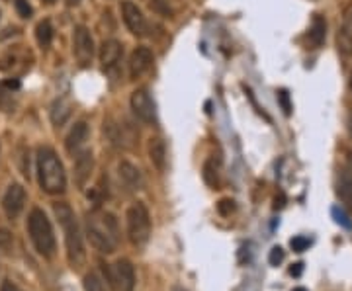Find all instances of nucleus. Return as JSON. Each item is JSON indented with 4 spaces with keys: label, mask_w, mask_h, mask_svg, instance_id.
I'll list each match as a JSON object with an SVG mask.
<instances>
[{
    "label": "nucleus",
    "mask_w": 352,
    "mask_h": 291,
    "mask_svg": "<svg viewBox=\"0 0 352 291\" xmlns=\"http://www.w3.org/2000/svg\"><path fill=\"white\" fill-rule=\"evenodd\" d=\"M87 237L90 244L102 254H112L120 244V225L118 219L104 209L88 211L85 219Z\"/></svg>",
    "instance_id": "obj_1"
},
{
    "label": "nucleus",
    "mask_w": 352,
    "mask_h": 291,
    "mask_svg": "<svg viewBox=\"0 0 352 291\" xmlns=\"http://www.w3.org/2000/svg\"><path fill=\"white\" fill-rule=\"evenodd\" d=\"M53 211L59 219L61 227L65 233V244H67V256L71 266L78 268L85 264L87 260V253H85V244H82V235H80V227L76 223L75 211L71 209L69 203H53Z\"/></svg>",
    "instance_id": "obj_2"
},
{
    "label": "nucleus",
    "mask_w": 352,
    "mask_h": 291,
    "mask_svg": "<svg viewBox=\"0 0 352 291\" xmlns=\"http://www.w3.org/2000/svg\"><path fill=\"white\" fill-rule=\"evenodd\" d=\"M38 180L41 190L51 196L63 194L67 190V174L59 156L47 147H41L38 151Z\"/></svg>",
    "instance_id": "obj_3"
},
{
    "label": "nucleus",
    "mask_w": 352,
    "mask_h": 291,
    "mask_svg": "<svg viewBox=\"0 0 352 291\" xmlns=\"http://www.w3.org/2000/svg\"><path fill=\"white\" fill-rule=\"evenodd\" d=\"M28 233L30 239L34 242L36 251H38L43 258H53L55 251H57V241H55V233L51 227V221L41 209H32L30 219H28Z\"/></svg>",
    "instance_id": "obj_4"
},
{
    "label": "nucleus",
    "mask_w": 352,
    "mask_h": 291,
    "mask_svg": "<svg viewBox=\"0 0 352 291\" xmlns=\"http://www.w3.org/2000/svg\"><path fill=\"white\" fill-rule=\"evenodd\" d=\"M127 237L133 246H143L147 244L151 237V216L149 209L143 202L133 203L126 213Z\"/></svg>",
    "instance_id": "obj_5"
},
{
    "label": "nucleus",
    "mask_w": 352,
    "mask_h": 291,
    "mask_svg": "<svg viewBox=\"0 0 352 291\" xmlns=\"http://www.w3.org/2000/svg\"><path fill=\"white\" fill-rule=\"evenodd\" d=\"M104 274L113 291H133L135 288V272L131 262L126 258H120L113 264L104 266Z\"/></svg>",
    "instance_id": "obj_6"
},
{
    "label": "nucleus",
    "mask_w": 352,
    "mask_h": 291,
    "mask_svg": "<svg viewBox=\"0 0 352 291\" xmlns=\"http://www.w3.org/2000/svg\"><path fill=\"white\" fill-rule=\"evenodd\" d=\"M131 110L143 124H149V126L157 124V106L153 102L149 90L138 89L131 94Z\"/></svg>",
    "instance_id": "obj_7"
},
{
    "label": "nucleus",
    "mask_w": 352,
    "mask_h": 291,
    "mask_svg": "<svg viewBox=\"0 0 352 291\" xmlns=\"http://www.w3.org/2000/svg\"><path fill=\"white\" fill-rule=\"evenodd\" d=\"M75 47V57H76V63L80 69H87L92 63V57H94V39L90 36V32H88L85 25H78L75 30V43H73Z\"/></svg>",
    "instance_id": "obj_8"
},
{
    "label": "nucleus",
    "mask_w": 352,
    "mask_h": 291,
    "mask_svg": "<svg viewBox=\"0 0 352 291\" xmlns=\"http://www.w3.org/2000/svg\"><path fill=\"white\" fill-rule=\"evenodd\" d=\"M122 16H124V22L133 36L141 38L147 34V22H145V16H143L138 4H133L131 0H124L122 2Z\"/></svg>",
    "instance_id": "obj_9"
},
{
    "label": "nucleus",
    "mask_w": 352,
    "mask_h": 291,
    "mask_svg": "<svg viewBox=\"0 0 352 291\" xmlns=\"http://www.w3.org/2000/svg\"><path fill=\"white\" fill-rule=\"evenodd\" d=\"M25 205V190L20 186V184H10L8 190L2 198V209L4 213L10 217V219H16V217L22 213Z\"/></svg>",
    "instance_id": "obj_10"
},
{
    "label": "nucleus",
    "mask_w": 352,
    "mask_h": 291,
    "mask_svg": "<svg viewBox=\"0 0 352 291\" xmlns=\"http://www.w3.org/2000/svg\"><path fill=\"white\" fill-rule=\"evenodd\" d=\"M118 176H120V182L127 191L143 190V176H141V172L135 165L122 161L118 165Z\"/></svg>",
    "instance_id": "obj_11"
},
{
    "label": "nucleus",
    "mask_w": 352,
    "mask_h": 291,
    "mask_svg": "<svg viewBox=\"0 0 352 291\" xmlns=\"http://www.w3.org/2000/svg\"><path fill=\"white\" fill-rule=\"evenodd\" d=\"M153 65V51L149 47H138L129 57V76L139 78L143 76Z\"/></svg>",
    "instance_id": "obj_12"
},
{
    "label": "nucleus",
    "mask_w": 352,
    "mask_h": 291,
    "mask_svg": "<svg viewBox=\"0 0 352 291\" xmlns=\"http://www.w3.org/2000/svg\"><path fill=\"white\" fill-rule=\"evenodd\" d=\"M88 135H90V129H88L87 121L75 124V127L69 131V135L65 139V149H67V152L76 156L80 152V149H82V145L88 141Z\"/></svg>",
    "instance_id": "obj_13"
},
{
    "label": "nucleus",
    "mask_w": 352,
    "mask_h": 291,
    "mask_svg": "<svg viewBox=\"0 0 352 291\" xmlns=\"http://www.w3.org/2000/svg\"><path fill=\"white\" fill-rule=\"evenodd\" d=\"M337 196L342 205L352 213V161L340 168L337 180Z\"/></svg>",
    "instance_id": "obj_14"
},
{
    "label": "nucleus",
    "mask_w": 352,
    "mask_h": 291,
    "mask_svg": "<svg viewBox=\"0 0 352 291\" xmlns=\"http://www.w3.org/2000/svg\"><path fill=\"white\" fill-rule=\"evenodd\" d=\"M104 133H108V139L116 147H131L133 143V133H129V126L127 124H113L112 119L108 124H104Z\"/></svg>",
    "instance_id": "obj_15"
},
{
    "label": "nucleus",
    "mask_w": 352,
    "mask_h": 291,
    "mask_svg": "<svg viewBox=\"0 0 352 291\" xmlns=\"http://www.w3.org/2000/svg\"><path fill=\"white\" fill-rule=\"evenodd\" d=\"M122 55H124V47H122V43H120L118 39H106L100 47L102 69H104V71H108V69L116 67V65L120 63Z\"/></svg>",
    "instance_id": "obj_16"
},
{
    "label": "nucleus",
    "mask_w": 352,
    "mask_h": 291,
    "mask_svg": "<svg viewBox=\"0 0 352 291\" xmlns=\"http://www.w3.org/2000/svg\"><path fill=\"white\" fill-rule=\"evenodd\" d=\"M92 168H94V159H92V151H82L76 154L75 161V180L78 188H85L87 182L90 180L92 174Z\"/></svg>",
    "instance_id": "obj_17"
},
{
    "label": "nucleus",
    "mask_w": 352,
    "mask_h": 291,
    "mask_svg": "<svg viewBox=\"0 0 352 291\" xmlns=\"http://www.w3.org/2000/svg\"><path fill=\"white\" fill-rule=\"evenodd\" d=\"M147 151H149V159H151L153 166L159 170V172H164L166 170V145L161 137H151L149 139V145H147Z\"/></svg>",
    "instance_id": "obj_18"
},
{
    "label": "nucleus",
    "mask_w": 352,
    "mask_h": 291,
    "mask_svg": "<svg viewBox=\"0 0 352 291\" xmlns=\"http://www.w3.org/2000/svg\"><path fill=\"white\" fill-rule=\"evenodd\" d=\"M71 112H73L71 110V104L65 100V98H59V100L53 102V106H51V121H53V126L63 127L69 121Z\"/></svg>",
    "instance_id": "obj_19"
},
{
    "label": "nucleus",
    "mask_w": 352,
    "mask_h": 291,
    "mask_svg": "<svg viewBox=\"0 0 352 291\" xmlns=\"http://www.w3.org/2000/svg\"><path fill=\"white\" fill-rule=\"evenodd\" d=\"M219 176H221V165H219V159L215 161L214 156L212 159H208L206 161V165H204V180H206V184L208 186H212V188H219Z\"/></svg>",
    "instance_id": "obj_20"
},
{
    "label": "nucleus",
    "mask_w": 352,
    "mask_h": 291,
    "mask_svg": "<svg viewBox=\"0 0 352 291\" xmlns=\"http://www.w3.org/2000/svg\"><path fill=\"white\" fill-rule=\"evenodd\" d=\"M325 32H327L325 20H323L321 16H315L314 25H311V30H309V41H311L314 47H319V45L325 41Z\"/></svg>",
    "instance_id": "obj_21"
},
{
    "label": "nucleus",
    "mask_w": 352,
    "mask_h": 291,
    "mask_svg": "<svg viewBox=\"0 0 352 291\" xmlns=\"http://www.w3.org/2000/svg\"><path fill=\"white\" fill-rule=\"evenodd\" d=\"M337 49H339V53L344 59L352 57V32L349 27H340L339 30V34H337Z\"/></svg>",
    "instance_id": "obj_22"
},
{
    "label": "nucleus",
    "mask_w": 352,
    "mask_h": 291,
    "mask_svg": "<svg viewBox=\"0 0 352 291\" xmlns=\"http://www.w3.org/2000/svg\"><path fill=\"white\" fill-rule=\"evenodd\" d=\"M36 38H38V43L41 47H47L53 39V27H51L50 20H43L39 22L38 27H36Z\"/></svg>",
    "instance_id": "obj_23"
},
{
    "label": "nucleus",
    "mask_w": 352,
    "mask_h": 291,
    "mask_svg": "<svg viewBox=\"0 0 352 291\" xmlns=\"http://www.w3.org/2000/svg\"><path fill=\"white\" fill-rule=\"evenodd\" d=\"M0 108L4 112H12V92L6 89L4 84H0Z\"/></svg>",
    "instance_id": "obj_24"
},
{
    "label": "nucleus",
    "mask_w": 352,
    "mask_h": 291,
    "mask_svg": "<svg viewBox=\"0 0 352 291\" xmlns=\"http://www.w3.org/2000/svg\"><path fill=\"white\" fill-rule=\"evenodd\" d=\"M12 244H14L12 233H10V231H6V229H0V251H2V253H10Z\"/></svg>",
    "instance_id": "obj_25"
},
{
    "label": "nucleus",
    "mask_w": 352,
    "mask_h": 291,
    "mask_svg": "<svg viewBox=\"0 0 352 291\" xmlns=\"http://www.w3.org/2000/svg\"><path fill=\"white\" fill-rule=\"evenodd\" d=\"M85 291H104L102 281L98 279L96 274H88L87 278H85Z\"/></svg>",
    "instance_id": "obj_26"
},
{
    "label": "nucleus",
    "mask_w": 352,
    "mask_h": 291,
    "mask_svg": "<svg viewBox=\"0 0 352 291\" xmlns=\"http://www.w3.org/2000/svg\"><path fill=\"white\" fill-rule=\"evenodd\" d=\"M289 244H292V248H294L296 253H303V251L311 244V241H309L307 237H294V239L289 241Z\"/></svg>",
    "instance_id": "obj_27"
},
{
    "label": "nucleus",
    "mask_w": 352,
    "mask_h": 291,
    "mask_svg": "<svg viewBox=\"0 0 352 291\" xmlns=\"http://www.w3.org/2000/svg\"><path fill=\"white\" fill-rule=\"evenodd\" d=\"M14 6H16V10L18 14L22 16V18H30L34 10H32V6L28 4V0H14Z\"/></svg>",
    "instance_id": "obj_28"
},
{
    "label": "nucleus",
    "mask_w": 352,
    "mask_h": 291,
    "mask_svg": "<svg viewBox=\"0 0 352 291\" xmlns=\"http://www.w3.org/2000/svg\"><path fill=\"white\" fill-rule=\"evenodd\" d=\"M151 8L155 10V12L163 14L164 18H170L173 16V12H170V8L164 4V0H153L151 2Z\"/></svg>",
    "instance_id": "obj_29"
},
{
    "label": "nucleus",
    "mask_w": 352,
    "mask_h": 291,
    "mask_svg": "<svg viewBox=\"0 0 352 291\" xmlns=\"http://www.w3.org/2000/svg\"><path fill=\"white\" fill-rule=\"evenodd\" d=\"M278 100L282 104V110H284V114L289 115L292 114V104H289V94L286 90H280L278 92Z\"/></svg>",
    "instance_id": "obj_30"
},
{
    "label": "nucleus",
    "mask_w": 352,
    "mask_h": 291,
    "mask_svg": "<svg viewBox=\"0 0 352 291\" xmlns=\"http://www.w3.org/2000/svg\"><path fill=\"white\" fill-rule=\"evenodd\" d=\"M333 216H335V219H337V223H340L342 227L346 229H352V221L346 217V213H342L339 207H333Z\"/></svg>",
    "instance_id": "obj_31"
},
{
    "label": "nucleus",
    "mask_w": 352,
    "mask_h": 291,
    "mask_svg": "<svg viewBox=\"0 0 352 291\" xmlns=\"http://www.w3.org/2000/svg\"><path fill=\"white\" fill-rule=\"evenodd\" d=\"M284 260V251L280 248V246H274L272 251H270V256H268V262L272 264V266H278L280 262Z\"/></svg>",
    "instance_id": "obj_32"
},
{
    "label": "nucleus",
    "mask_w": 352,
    "mask_h": 291,
    "mask_svg": "<svg viewBox=\"0 0 352 291\" xmlns=\"http://www.w3.org/2000/svg\"><path fill=\"white\" fill-rule=\"evenodd\" d=\"M233 200H221V202L217 203V209H219V213L221 216H229L233 209H235V205H233Z\"/></svg>",
    "instance_id": "obj_33"
},
{
    "label": "nucleus",
    "mask_w": 352,
    "mask_h": 291,
    "mask_svg": "<svg viewBox=\"0 0 352 291\" xmlns=\"http://www.w3.org/2000/svg\"><path fill=\"white\" fill-rule=\"evenodd\" d=\"M0 291H22L14 281H10V279H4L2 281V286H0Z\"/></svg>",
    "instance_id": "obj_34"
},
{
    "label": "nucleus",
    "mask_w": 352,
    "mask_h": 291,
    "mask_svg": "<svg viewBox=\"0 0 352 291\" xmlns=\"http://www.w3.org/2000/svg\"><path fill=\"white\" fill-rule=\"evenodd\" d=\"M302 272H303L302 262H300V264H294V268L289 270V274H292V276H302Z\"/></svg>",
    "instance_id": "obj_35"
},
{
    "label": "nucleus",
    "mask_w": 352,
    "mask_h": 291,
    "mask_svg": "<svg viewBox=\"0 0 352 291\" xmlns=\"http://www.w3.org/2000/svg\"><path fill=\"white\" fill-rule=\"evenodd\" d=\"M78 2H80V0H67V4H69V6H76Z\"/></svg>",
    "instance_id": "obj_36"
},
{
    "label": "nucleus",
    "mask_w": 352,
    "mask_h": 291,
    "mask_svg": "<svg viewBox=\"0 0 352 291\" xmlns=\"http://www.w3.org/2000/svg\"><path fill=\"white\" fill-rule=\"evenodd\" d=\"M294 291H307V290H305V288H296Z\"/></svg>",
    "instance_id": "obj_37"
},
{
    "label": "nucleus",
    "mask_w": 352,
    "mask_h": 291,
    "mask_svg": "<svg viewBox=\"0 0 352 291\" xmlns=\"http://www.w3.org/2000/svg\"><path fill=\"white\" fill-rule=\"evenodd\" d=\"M173 291H186V290H182V288H175V290Z\"/></svg>",
    "instance_id": "obj_38"
},
{
    "label": "nucleus",
    "mask_w": 352,
    "mask_h": 291,
    "mask_svg": "<svg viewBox=\"0 0 352 291\" xmlns=\"http://www.w3.org/2000/svg\"><path fill=\"white\" fill-rule=\"evenodd\" d=\"M349 84H351V90H352V73H351V82H349Z\"/></svg>",
    "instance_id": "obj_39"
}]
</instances>
